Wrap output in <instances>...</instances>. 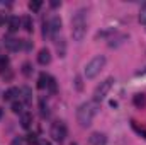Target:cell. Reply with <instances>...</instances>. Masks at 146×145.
Here are the masks:
<instances>
[{
	"mask_svg": "<svg viewBox=\"0 0 146 145\" xmlns=\"http://www.w3.org/2000/svg\"><path fill=\"white\" fill-rule=\"evenodd\" d=\"M99 108H100L99 103H95L94 99L92 101H87V103H83V104L78 106V109H76V121L80 123L82 128H87V126L92 125L95 114L99 113Z\"/></svg>",
	"mask_w": 146,
	"mask_h": 145,
	"instance_id": "1",
	"label": "cell"
},
{
	"mask_svg": "<svg viewBox=\"0 0 146 145\" xmlns=\"http://www.w3.org/2000/svg\"><path fill=\"white\" fill-rule=\"evenodd\" d=\"M87 34V9H78L72 17V36L75 41H83Z\"/></svg>",
	"mask_w": 146,
	"mask_h": 145,
	"instance_id": "2",
	"label": "cell"
},
{
	"mask_svg": "<svg viewBox=\"0 0 146 145\" xmlns=\"http://www.w3.org/2000/svg\"><path fill=\"white\" fill-rule=\"evenodd\" d=\"M106 56L104 55H97V56H94L87 65H85V77L87 79H95L99 73L104 70V67H106Z\"/></svg>",
	"mask_w": 146,
	"mask_h": 145,
	"instance_id": "3",
	"label": "cell"
},
{
	"mask_svg": "<svg viewBox=\"0 0 146 145\" xmlns=\"http://www.w3.org/2000/svg\"><path fill=\"white\" fill-rule=\"evenodd\" d=\"M112 85H114V77H107L106 80H102V82L95 87V91H94V101L100 104V103L109 96Z\"/></svg>",
	"mask_w": 146,
	"mask_h": 145,
	"instance_id": "4",
	"label": "cell"
},
{
	"mask_svg": "<svg viewBox=\"0 0 146 145\" xmlns=\"http://www.w3.org/2000/svg\"><path fill=\"white\" fill-rule=\"evenodd\" d=\"M49 135H51V138H53L54 142H58V144H63V142H65V138H66V135H68L66 125H65L63 121H54V123L51 125Z\"/></svg>",
	"mask_w": 146,
	"mask_h": 145,
	"instance_id": "5",
	"label": "cell"
},
{
	"mask_svg": "<svg viewBox=\"0 0 146 145\" xmlns=\"http://www.w3.org/2000/svg\"><path fill=\"white\" fill-rule=\"evenodd\" d=\"M48 22V29H49V36L54 38L58 33H60V29H61V19L58 17V15H53L49 21H46Z\"/></svg>",
	"mask_w": 146,
	"mask_h": 145,
	"instance_id": "6",
	"label": "cell"
},
{
	"mask_svg": "<svg viewBox=\"0 0 146 145\" xmlns=\"http://www.w3.org/2000/svg\"><path fill=\"white\" fill-rule=\"evenodd\" d=\"M3 44H5V48L9 51H19L22 48V41L15 39L14 36H5L3 38Z\"/></svg>",
	"mask_w": 146,
	"mask_h": 145,
	"instance_id": "7",
	"label": "cell"
},
{
	"mask_svg": "<svg viewBox=\"0 0 146 145\" xmlns=\"http://www.w3.org/2000/svg\"><path fill=\"white\" fill-rule=\"evenodd\" d=\"M88 144L90 145H107V137L100 132H94L88 137Z\"/></svg>",
	"mask_w": 146,
	"mask_h": 145,
	"instance_id": "8",
	"label": "cell"
},
{
	"mask_svg": "<svg viewBox=\"0 0 146 145\" xmlns=\"http://www.w3.org/2000/svg\"><path fill=\"white\" fill-rule=\"evenodd\" d=\"M49 62H51V53H49V50H48V48L39 50V53H37V63L42 65V67H46V65H49Z\"/></svg>",
	"mask_w": 146,
	"mask_h": 145,
	"instance_id": "9",
	"label": "cell"
},
{
	"mask_svg": "<svg viewBox=\"0 0 146 145\" xmlns=\"http://www.w3.org/2000/svg\"><path fill=\"white\" fill-rule=\"evenodd\" d=\"M7 26H9V31L10 33H15V31H19V28H22L21 26V19L15 17V15H10L7 19Z\"/></svg>",
	"mask_w": 146,
	"mask_h": 145,
	"instance_id": "10",
	"label": "cell"
},
{
	"mask_svg": "<svg viewBox=\"0 0 146 145\" xmlns=\"http://www.w3.org/2000/svg\"><path fill=\"white\" fill-rule=\"evenodd\" d=\"M54 44H56V51H58V55H60L61 58H65V56H66V41L61 38V39H56Z\"/></svg>",
	"mask_w": 146,
	"mask_h": 145,
	"instance_id": "11",
	"label": "cell"
},
{
	"mask_svg": "<svg viewBox=\"0 0 146 145\" xmlns=\"http://www.w3.org/2000/svg\"><path fill=\"white\" fill-rule=\"evenodd\" d=\"M31 125H33V114L31 113H22L21 114V126L22 128H31Z\"/></svg>",
	"mask_w": 146,
	"mask_h": 145,
	"instance_id": "12",
	"label": "cell"
},
{
	"mask_svg": "<svg viewBox=\"0 0 146 145\" xmlns=\"http://www.w3.org/2000/svg\"><path fill=\"white\" fill-rule=\"evenodd\" d=\"M21 94H22L24 104H26V106H31V104H33V91H31L29 87H24V89L21 91Z\"/></svg>",
	"mask_w": 146,
	"mask_h": 145,
	"instance_id": "13",
	"label": "cell"
},
{
	"mask_svg": "<svg viewBox=\"0 0 146 145\" xmlns=\"http://www.w3.org/2000/svg\"><path fill=\"white\" fill-rule=\"evenodd\" d=\"M21 26L24 28V31L33 33V17H31V15H24V17L21 19Z\"/></svg>",
	"mask_w": 146,
	"mask_h": 145,
	"instance_id": "14",
	"label": "cell"
},
{
	"mask_svg": "<svg viewBox=\"0 0 146 145\" xmlns=\"http://www.w3.org/2000/svg\"><path fill=\"white\" fill-rule=\"evenodd\" d=\"M21 94V91L19 89H15V87H10L9 91H5V94H3V97H5V101H15V97Z\"/></svg>",
	"mask_w": 146,
	"mask_h": 145,
	"instance_id": "15",
	"label": "cell"
},
{
	"mask_svg": "<svg viewBox=\"0 0 146 145\" xmlns=\"http://www.w3.org/2000/svg\"><path fill=\"white\" fill-rule=\"evenodd\" d=\"M49 77H51V75H48V73H41L39 79H37V87H39V89H48Z\"/></svg>",
	"mask_w": 146,
	"mask_h": 145,
	"instance_id": "16",
	"label": "cell"
},
{
	"mask_svg": "<svg viewBox=\"0 0 146 145\" xmlns=\"http://www.w3.org/2000/svg\"><path fill=\"white\" fill-rule=\"evenodd\" d=\"M126 39H127V36H126V34H119L115 39H114V38H110V39H109V46H110V48H114V46H119V44H122Z\"/></svg>",
	"mask_w": 146,
	"mask_h": 145,
	"instance_id": "17",
	"label": "cell"
},
{
	"mask_svg": "<svg viewBox=\"0 0 146 145\" xmlns=\"http://www.w3.org/2000/svg\"><path fill=\"white\" fill-rule=\"evenodd\" d=\"M12 113L22 114V113H24V103H22V101H14V103H12Z\"/></svg>",
	"mask_w": 146,
	"mask_h": 145,
	"instance_id": "18",
	"label": "cell"
},
{
	"mask_svg": "<svg viewBox=\"0 0 146 145\" xmlns=\"http://www.w3.org/2000/svg\"><path fill=\"white\" fill-rule=\"evenodd\" d=\"M133 101H134V106L141 108V106H145V104H146V96H145V94H136Z\"/></svg>",
	"mask_w": 146,
	"mask_h": 145,
	"instance_id": "19",
	"label": "cell"
},
{
	"mask_svg": "<svg viewBox=\"0 0 146 145\" xmlns=\"http://www.w3.org/2000/svg\"><path fill=\"white\" fill-rule=\"evenodd\" d=\"M48 91H49L51 94H56L58 87H56V80H54V77H49V82H48Z\"/></svg>",
	"mask_w": 146,
	"mask_h": 145,
	"instance_id": "20",
	"label": "cell"
},
{
	"mask_svg": "<svg viewBox=\"0 0 146 145\" xmlns=\"http://www.w3.org/2000/svg\"><path fill=\"white\" fill-rule=\"evenodd\" d=\"M39 108H41V114H42V116H48V114H49V111H48V103L44 104V97L39 99Z\"/></svg>",
	"mask_w": 146,
	"mask_h": 145,
	"instance_id": "21",
	"label": "cell"
},
{
	"mask_svg": "<svg viewBox=\"0 0 146 145\" xmlns=\"http://www.w3.org/2000/svg\"><path fill=\"white\" fill-rule=\"evenodd\" d=\"M41 5H42L41 0H33V2H29V9H31L33 12H37V10L41 9Z\"/></svg>",
	"mask_w": 146,
	"mask_h": 145,
	"instance_id": "22",
	"label": "cell"
},
{
	"mask_svg": "<svg viewBox=\"0 0 146 145\" xmlns=\"http://www.w3.org/2000/svg\"><path fill=\"white\" fill-rule=\"evenodd\" d=\"M22 73H24L26 77H29V75L33 73V65H31V63H24V65H22Z\"/></svg>",
	"mask_w": 146,
	"mask_h": 145,
	"instance_id": "23",
	"label": "cell"
},
{
	"mask_svg": "<svg viewBox=\"0 0 146 145\" xmlns=\"http://www.w3.org/2000/svg\"><path fill=\"white\" fill-rule=\"evenodd\" d=\"M9 56H0V70H3V68H7L9 67Z\"/></svg>",
	"mask_w": 146,
	"mask_h": 145,
	"instance_id": "24",
	"label": "cell"
},
{
	"mask_svg": "<svg viewBox=\"0 0 146 145\" xmlns=\"http://www.w3.org/2000/svg\"><path fill=\"white\" fill-rule=\"evenodd\" d=\"M27 144H31V145L39 144V140H37V135H36V133H29V135H27Z\"/></svg>",
	"mask_w": 146,
	"mask_h": 145,
	"instance_id": "25",
	"label": "cell"
},
{
	"mask_svg": "<svg viewBox=\"0 0 146 145\" xmlns=\"http://www.w3.org/2000/svg\"><path fill=\"white\" fill-rule=\"evenodd\" d=\"M139 22H143L146 26V3L143 5V9H141V12H139Z\"/></svg>",
	"mask_w": 146,
	"mask_h": 145,
	"instance_id": "26",
	"label": "cell"
},
{
	"mask_svg": "<svg viewBox=\"0 0 146 145\" xmlns=\"http://www.w3.org/2000/svg\"><path fill=\"white\" fill-rule=\"evenodd\" d=\"M10 145H26V140H24L22 137H15V138L10 142Z\"/></svg>",
	"mask_w": 146,
	"mask_h": 145,
	"instance_id": "27",
	"label": "cell"
},
{
	"mask_svg": "<svg viewBox=\"0 0 146 145\" xmlns=\"http://www.w3.org/2000/svg\"><path fill=\"white\" fill-rule=\"evenodd\" d=\"M22 48H24V50H31V48H33V43H31L29 39H22Z\"/></svg>",
	"mask_w": 146,
	"mask_h": 145,
	"instance_id": "28",
	"label": "cell"
},
{
	"mask_svg": "<svg viewBox=\"0 0 146 145\" xmlns=\"http://www.w3.org/2000/svg\"><path fill=\"white\" fill-rule=\"evenodd\" d=\"M37 145H51V142H48V140H39Z\"/></svg>",
	"mask_w": 146,
	"mask_h": 145,
	"instance_id": "29",
	"label": "cell"
},
{
	"mask_svg": "<svg viewBox=\"0 0 146 145\" xmlns=\"http://www.w3.org/2000/svg\"><path fill=\"white\" fill-rule=\"evenodd\" d=\"M76 89H82V82H80V77H76Z\"/></svg>",
	"mask_w": 146,
	"mask_h": 145,
	"instance_id": "30",
	"label": "cell"
},
{
	"mask_svg": "<svg viewBox=\"0 0 146 145\" xmlns=\"http://www.w3.org/2000/svg\"><path fill=\"white\" fill-rule=\"evenodd\" d=\"M58 5H61V2H56V0L51 2V7H58Z\"/></svg>",
	"mask_w": 146,
	"mask_h": 145,
	"instance_id": "31",
	"label": "cell"
},
{
	"mask_svg": "<svg viewBox=\"0 0 146 145\" xmlns=\"http://www.w3.org/2000/svg\"><path fill=\"white\" fill-rule=\"evenodd\" d=\"M3 22H5V15H2V14H0V26H2Z\"/></svg>",
	"mask_w": 146,
	"mask_h": 145,
	"instance_id": "32",
	"label": "cell"
},
{
	"mask_svg": "<svg viewBox=\"0 0 146 145\" xmlns=\"http://www.w3.org/2000/svg\"><path fill=\"white\" fill-rule=\"evenodd\" d=\"M0 114H2V111H0Z\"/></svg>",
	"mask_w": 146,
	"mask_h": 145,
	"instance_id": "33",
	"label": "cell"
}]
</instances>
